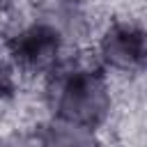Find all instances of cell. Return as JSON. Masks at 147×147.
<instances>
[{"label":"cell","instance_id":"6da1fadb","mask_svg":"<svg viewBox=\"0 0 147 147\" xmlns=\"http://www.w3.org/2000/svg\"><path fill=\"white\" fill-rule=\"evenodd\" d=\"M48 99L62 122L94 129L108 115L110 99L103 76L83 64H64L51 71Z\"/></svg>","mask_w":147,"mask_h":147},{"label":"cell","instance_id":"7a4b0ae2","mask_svg":"<svg viewBox=\"0 0 147 147\" xmlns=\"http://www.w3.org/2000/svg\"><path fill=\"white\" fill-rule=\"evenodd\" d=\"M62 39L60 30L51 23H34L21 30L9 41V53L14 62L25 71H46L55 69Z\"/></svg>","mask_w":147,"mask_h":147},{"label":"cell","instance_id":"3957f363","mask_svg":"<svg viewBox=\"0 0 147 147\" xmlns=\"http://www.w3.org/2000/svg\"><path fill=\"white\" fill-rule=\"evenodd\" d=\"M101 55L115 69H138L145 62V34L131 23L113 25L101 39Z\"/></svg>","mask_w":147,"mask_h":147},{"label":"cell","instance_id":"277c9868","mask_svg":"<svg viewBox=\"0 0 147 147\" xmlns=\"http://www.w3.org/2000/svg\"><path fill=\"white\" fill-rule=\"evenodd\" d=\"M39 145L41 147H99L96 138L92 136V129L62 122V119L48 124L41 131Z\"/></svg>","mask_w":147,"mask_h":147},{"label":"cell","instance_id":"5b68a950","mask_svg":"<svg viewBox=\"0 0 147 147\" xmlns=\"http://www.w3.org/2000/svg\"><path fill=\"white\" fill-rule=\"evenodd\" d=\"M11 92H14V78H11V71H9V67L0 60V99L9 96Z\"/></svg>","mask_w":147,"mask_h":147},{"label":"cell","instance_id":"8992f818","mask_svg":"<svg viewBox=\"0 0 147 147\" xmlns=\"http://www.w3.org/2000/svg\"><path fill=\"white\" fill-rule=\"evenodd\" d=\"M0 147H41V145H39V138L32 140V138H23V136H18V138H9V140H5Z\"/></svg>","mask_w":147,"mask_h":147}]
</instances>
